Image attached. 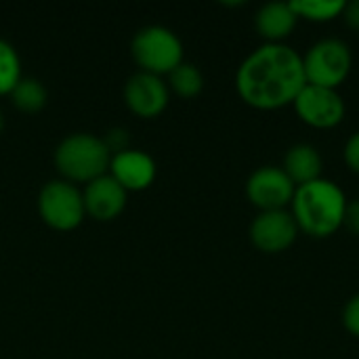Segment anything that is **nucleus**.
Masks as SVG:
<instances>
[{
	"instance_id": "f257e3e1",
	"label": "nucleus",
	"mask_w": 359,
	"mask_h": 359,
	"mask_svg": "<svg viewBox=\"0 0 359 359\" xmlns=\"http://www.w3.org/2000/svg\"><path fill=\"white\" fill-rule=\"evenodd\" d=\"M305 86L303 55L288 44H261L236 72L238 97L259 111H276L292 105Z\"/></svg>"
},
{
	"instance_id": "39448f33",
	"label": "nucleus",
	"mask_w": 359,
	"mask_h": 359,
	"mask_svg": "<svg viewBox=\"0 0 359 359\" xmlns=\"http://www.w3.org/2000/svg\"><path fill=\"white\" fill-rule=\"evenodd\" d=\"M353 67V53L345 40L322 38L303 55V69L307 84L339 90Z\"/></svg>"
},
{
	"instance_id": "aec40b11",
	"label": "nucleus",
	"mask_w": 359,
	"mask_h": 359,
	"mask_svg": "<svg viewBox=\"0 0 359 359\" xmlns=\"http://www.w3.org/2000/svg\"><path fill=\"white\" fill-rule=\"evenodd\" d=\"M343 158H345V164L347 168L353 172V175H359V130L353 133L347 143H345V149H343Z\"/></svg>"
},
{
	"instance_id": "2eb2a0df",
	"label": "nucleus",
	"mask_w": 359,
	"mask_h": 359,
	"mask_svg": "<svg viewBox=\"0 0 359 359\" xmlns=\"http://www.w3.org/2000/svg\"><path fill=\"white\" fill-rule=\"evenodd\" d=\"M290 6L299 21L303 19L311 23H328L343 15L345 0H292Z\"/></svg>"
},
{
	"instance_id": "4468645a",
	"label": "nucleus",
	"mask_w": 359,
	"mask_h": 359,
	"mask_svg": "<svg viewBox=\"0 0 359 359\" xmlns=\"http://www.w3.org/2000/svg\"><path fill=\"white\" fill-rule=\"evenodd\" d=\"M282 170L288 175V179L297 187H301V185H307L311 181L322 179L324 160H322L320 151L313 145H309V143H297V145H292L286 151Z\"/></svg>"
},
{
	"instance_id": "20e7f679",
	"label": "nucleus",
	"mask_w": 359,
	"mask_h": 359,
	"mask_svg": "<svg viewBox=\"0 0 359 359\" xmlns=\"http://www.w3.org/2000/svg\"><path fill=\"white\" fill-rule=\"evenodd\" d=\"M130 55L141 72L162 78L183 63V42L164 25H147L135 34Z\"/></svg>"
},
{
	"instance_id": "4be33fe9",
	"label": "nucleus",
	"mask_w": 359,
	"mask_h": 359,
	"mask_svg": "<svg viewBox=\"0 0 359 359\" xmlns=\"http://www.w3.org/2000/svg\"><path fill=\"white\" fill-rule=\"evenodd\" d=\"M343 227H345L351 236L359 238V200H351V202H347L345 219H343Z\"/></svg>"
},
{
	"instance_id": "f03ea898",
	"label": "nucleus",
	"mask_w": 359,
	"mask_h": 359,
	"mask_svg": "<svg viewBox=\"0 0 359 359\" xmlns=\"http://www.w3.org/2000/svg\"><path fill=\"white\" fill-rule=\"evenodd\" d=\"M347 202L345 191L334 181L318 179L297 187L290 212L301 233L316 240H326L343 229Z\"/></svg>"
},
{
	"instance_id": "1a4fd4ad",
	"label": "nucleus",
	"mask_w": 359,
	"mask_h": 359,
	"mask_svg": "<svg viewBox=\"0 0 359 359\" xmlns=\"http://www.w3.org/2000/svg\"><path fill=\"white\" fill-rule=\"evenodd\" d=\"M299 225L290 210L259 212L250 223V242L259 252L282 255L294 246L299 238Z\"/></svg>"
},
{
	"instance_id": "5701e85b",
	"label": "nucleus",
	"mask_w": 359,
	"mask_h": 359,
	"mask_svg": "<svg viewBox=\"0 0 359 359\" xmlns=\"http://www.w3.org/2000/svg\"><path fill=\"white\" fill-rule=\"evenodd\" d=\"M345 19V23L359 32V0H351V2H345V11L341 15Z\"/></svg>"
},
{
	"instance_id": "393cba45",
	"label": "nucleus",
	"mask_w": 359,
	"mask_h": 359,
	"mask_svg": "<svg viewBox=\"0 0 359 359\" xmlns=\"http://www.w3.org/2000/svg\"><path fill=\"white\" fill-rule=\"evenodd\" d=\"M358 34H359V32H358Z\"/></svg>"
},
{
	"instance_id": "6ab92c4d",
	"label": "nucleus",
	"mask_w": 359,
	"mask_h": 359,
	"mask_svg": "<svg viewBox=\"0 0 359 359\" xmlns=\"http://www.w3.org/2000/svg\"><path fill=\"white\" fill-rule=\"evenodd\" d=\"M343 326L351 337L359 339V294L351 297L345 303V307H343Z\"/></svg>"
},
{
	"instance_id": "412c9836",
	"label": "nucleus",
	"mask_w": 359,
	"mask_h": 359,
	"mask_svg": "<svg viewBox=\"0 0 359 359\" xmlns=\"http://www.w3.org/2000/svg\"><path fill=\"white\" fill-rule=\"evenodd\" d=\"M109 154H120V151H126L128 149V133L124 128H111L107 133V137H103Z\"/></svg>"
},
{
	"instance_id": "9d476101",
	"label": "nucleus",
	"mask_w": 359,
	"mask_h": 359,
	"mask_svg": "<svg viewBox=\"0 0 359 359\" xmlns=\"http://www.w3.org/2000/svg\"><path fill=\"white\" fill-rule=\"evenodd\" d=\"M168 101L170 90L160 76L137 72L124 84V103L139 118H158L168 107Z\"/></svg>"
},
{
	"instance_id": "9b49d317",
	"label": "nucleus",
	"mask_w": 359,
	"mask_h": 359,
	"mask_svg": "<svg viewBox=\"0 0 359 359\" xmlns=\"http://www.w3.org/2000/svg\"><path fill=\"white\" fill-rule=\"evenodd\" d=\"M82 198H84L86 217L105 223L118 219L124 212L128 202V191L114 177L103 175L84 185Z\"/></svg>"
},
{
	"instance_id": "7ed1b4c3",
	"label": "nucleus",
	"mask_w": 359,
	"mask_h": 359,
	"mask_svg": "<svg viewBox=\"0 0 359 359\" xmlns=\"http://www.w3.org/2000/svg\"><path fill=\"white\" fill-rule=\"evenodd\" d=\"M53 160L63 181L86 185L107 175L111 154L101 137H95L90 133H74L61 139Z\"/></svg>"
},
{
	"instance_id": "dca6fc26",
	"label": "nucleus",
	"mask_w": 359,
	"mask_h": 359,
	"mask_svg": "<svg viewBox=\"0 0 359 359\" xmlns=\"http://www.w3.org/2000/svg\"><path fill=\"white\" fill-rule=\"evenodd\" d=\"M11 101L17 109L25 111V114H36L40 111L46 101H48V93L46 86L36 80V78H21L17 82V86L11 90Z\"/></svg>"
},
{
	"instance_id": "ddd939ff",
	"label": "nucleus",
	"mask_w": 359,
	"mask_h": 359,
	"mask_svg": "<svg viewBox=\"0 0 359 359\" xmlns=\"http://www.w3.org/2000/svg\"><path fill=\"white\" fill-rule=\"evenodd\" d=\"M297 23L299 17L290 2H267L255 15L257 34L265 40V44H286Z\"/></svg>"
},
{
	"instance_id": "6e6552de",
	"label": "nucleus",
	"mask_w": 359,
	"mask_h": 359,
	"mask_svg": "<svg viewBox=\"0 0 359 359\" xmlns=\"http://www.w3.org/2000/svg\"><path fill=\"white\" fill-rule=\"evenodd\" d=\"M297 185L278 166H261L246 181V198L259 212L288 210Z\"/></svg>"
},
{
	"instance_id": "f8f14e48",
	"label": "nucleus",
	"mask_w": 359,
	"mask_h": 359,
	"mask_svg": "<svg viewBox=\"0 0 359 359\" xmlns=\"http://www.w3.org/2000/svg\"><path fill=\"white\" fill-rule=\"evenodd\" d=\"M156 160L141 149H126L114 154L107 175L114 177L126 191H143L156 181Z\"/></svg>"
},
{
	"instance_id": "423d86ee",
	"label": "nucleus",
	"mask_w": 359,
	"mask_h": 359,
	"mask_svg": "<svg viewBox=\"0 0 359 359\" xmlns=\"http://www.w3.org/2000/svg\"><path fill=\"white\" fill-rule=\"evenodd\" d=\"M38 212L50 229L74 231L86 217L82 189L63 179L44 183L38 194Z\"/></svg>"
},
{
	"instance_id": "b1692460",
	"label": "nucleus",
	"mask_w": 359,
	"mask_h": 359,
	"mask_svg": "<svg viewBox=\"0 0 359 359\" xmlns=\"http://www.w3.org/2000/svg\"><path fill=\"white\" fill-rule=\"evenodd\" d=\"M2 128H4V116H2V111H0V133H2Z\"/></svg>"
},
{
	"instance_id": "0eeeda50",
	"label": "nucleus",
	"mask_w": 359,
	"mask_h": 359,
	"mask_svg": "<svg viewBox=\"0 0 359 359\" xmlns=\"http://www.w3.org/2000/svg\"><path fill=\"white\" fill-rule=\"evenodd\" d=\"M292 105L301 122L316 130L337 128L345 120V114H347L345 99L339 90L322 88L313 84H307L299 93Z\"/></svg>"
},
{
	"instance_id": "a211bd4d",
	"label": "nucleus",
	"mask_w": 359,
	"mask_h": 359,
	"mask_svg": "<svg viewBox=\"0 0 359 359\" xmlns=\"http://www.w3.org/2000/svg\"><path fill=\"white\" fill-rule=\"evenodd\" d=\"M21 78V59L17 48L0 38V95H11Z\"/></svg>"
},
{
	"instance_id": "f3484780",
	"label": "nucleus",
	"mask_w": 359,
	"mask_h": 359,
	"mask_svg": "<svg viewBox=\"0 0 359 359\" xmlns=\"http://www.w3.org/2000/svg\"><path fill=\"white\" fill-rule=\"evenodd\" d=\"M202 88H204V76L194 63L183 61L179 67H175L168 74V90H172L175 95H179L183 99L198 97L202 93Z\"/></svg>"
}]
</instances>
